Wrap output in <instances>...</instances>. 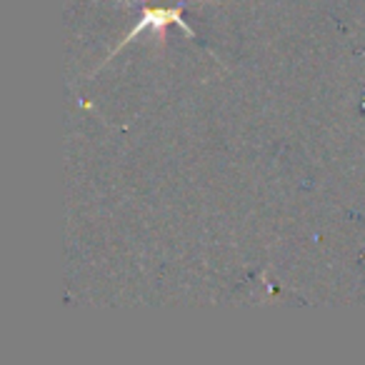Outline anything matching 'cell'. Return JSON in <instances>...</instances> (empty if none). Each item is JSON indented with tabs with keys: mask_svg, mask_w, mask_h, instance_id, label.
Wrapping results in <instances>:
<instances>
[{
	"mask_svg": "<svg viewBox=\"0 0 365 365\" xmlns=\"http://www.w3.org/2000/svg\"><path fill=\"white\" fill-rule=\"evenodd\" d=\"M182 11H185V3H178V6H170V8H165V6H160V8H148V6H143V13H140V21L133 26V31L128 33L125 38H123L120 43H118L115 48L110 51V56L106 58V63L110 61L113 56H118V53L123 51V48H128L133 41H135L140 33H145V31H153L158 38H160V43H165V38H168V28L170 26H178V28H182L185 31V36H190V38H195V31L188 26V23L182 21Z\"/></svg>",
	"mask_w": 365,
	"mask_h": 365,
	"instance_id": "obj_1",
	"label": "cell"
},
{
	"mask_svg": "<svg viewBox=\"0 0 365 365\" xmlns=\"http://www.w3.org/2000/svg\"><path fill=\"white\" fill-rule=\"evenodd\" d=\"M153 0H143V6H148ZM155 3H185V0H155Z\"/></svg>",
	"mask_w": 365,
	"mask_h": 365,
	"instance_id": "obj_2",
	"label": "cell"
}]
</instances>
